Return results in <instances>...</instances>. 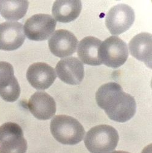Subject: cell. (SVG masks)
<instances>
[{
	"label": "cell",
	"mask_w": 152,
	"mask_h": 153,
	"mask_svg": "<svg viewBox=\"0 0 152 153\" xmlns=\"http://www.w3.org/2000/svg\"><path fill=\"white\" fill-rule=\"evenodd\" d=\"M28 106L33 116L41 120L51 119L56 112L54 99L44 91L35 92L29 99Z\"/></svg>",
	"instance_id": "13"
},
{
	"label": "cell",
	"mask_w": 152,
	"mask_h": 153,
	"mask_svg": "<svg viewBox=\"0 0 152 153\" xmlns=\"http://www.w3.org/2000/svg\"><path fill=\"white\" fill-rule=\"evenodd\" d=\"M101 43V40L96 37L88 36L83 38L80 42L77 49L80 62L89 66L101 65L99 55Z\"/></svg>",
	"instance_id": "16"
},
{
	"label": "cell",
	"mask_w": 152,
	"mask_h": 153,
	"mask_svg": "<svg viewBox=\"0 0 152 153\" xmlns=\"http://www.w3.org/2000/svg\"><path fill=\"white\" fill-rule=\"evenodd\" d=\"M28 143L18 124L7 122L0 126V153H26Z\"/></svg>",
	"instance_id": "5"
},
{
	"label": "cell",
	"mask_w": 152,
	"mask_h": 153,
	"mask_svg": "<svg viewBox=\"0 0 152 153\" xmlns=\"http://www.w3.org/2000/svg\"><path fill=\"white\" fill-rule=\"evenodd\" d=\"M110 153H130V152H126V151H115L111 152Z\"/></svg>",
	"instance_id": "18"
},
{
	"label": "cell",
	"mask_w": 152,
	"mask_h": 153,
	"mask_svg": "<svg viewBox=\"0 0 152 153\" xmlns=\"http://www.w3.org/2000/svg\"><path fill=\"white\" fill-rule=\"evenodd\" d=\"M26 77L29 83L35 89L45 90L54 83L57 75L52 67L45 63L38 62L29 67Z\"/></svg>",
	"instance_id": "12"
},
{
	"label": "cell",
	"mask_w": 152,
	"mask_h": 153,
	"mask_svg": "<svg viewBox=\"0 0 152 153\" xmlns=\"http://www.w3.org/2000/svg\"><path fill=\"white\" fill-rule=\"evenodd\" d=\"M118 142L117 130L108 125L94 126L84 139L85 145L91 153H108L116 148Z\"/></svg>",
	"instance_id": "3"
},
{
	"label": "cell",
	"mask_w": 152,
	"mask_h": 153,
	"mask_svg": "<svg viewBox=\"0 0 152 153\" xmlns=\"http://www.w3.org/2000/svg\"><path fill=\"white\" fill-rule=\"evenodd\" d=\"M96 100L108 117L117 122L124 123L130 120L136 112L134 97L124 92L121 85L115 82L102 85L96 92Z\"/></svg>",
	"instance_id": "1"
},
{
	"label": "cell",
	"mask_w": 152,
	"mask_h": 153,
	"mask_svg": "<svg viewBox=\"0 0 152 153\" xmlns=\"http://www.w3.org/2000/svg\"><path fill=\"white\" fill-rule=\"evenodd\" d=\"M82 8V3L79 0H59L54 3L52 13L55 21L67 23L79 17Z\"/></svg>",
	"instance_id": "15"
},
{
	"label": "cell",
	"mask_w": 152,
	"mask_h": 153,
	"mask_svg": "<svg viewBox=\"0 0 152 153\" xmlns=\"http://www.w3.org/2000/svg\"><path fill=\"white\" fill-rule=\"evenodd\" d=\"M29 7L28 1H0V14L7 20H20Z\"/></svg>",
	"instance_id": "17"
},
{
	"label": "cell",
	"mask_w": 152,
	"mask_h": 153,
	"mask_svg": "<svg viewBox=\"0 0 152 153\" xmlns=\"http://www.w3.org/2000/svg\"><path fill=\"white\" fill-rule=\"evenodd\" d=\"M20 91L12 65L0 62V97L6 102H13L20 97Z\"/></svg>",
	"instance_id": "11"
},
{
	"label": "cell",
	"mask_w": 152,
	"mask_h": 153,
	"mask_svg": "<svg viewBox=\"0 0 152 153\" xmlns=\"http://www.w3.org/2000/svg\"><path fill=\"white\" fill-rule=\"evenodd\" d=\"M49 48L55 56L64 58L76 52L78 40L74 33L65 29H59L52 34L48 41Z\"/></svg>",
	"instance_id": "8"
},
{
	"label": "cell",
	"mask_w": 152,
	"mask_h": 153,
	"mask_svg": "<svg viewBox=\"0 0 152 153\" xmlns=\"http://www.w3.org/2000/svg\"><path fill=\"white\" fill-rule=\"evenodd\" d=\"M135 20V14L131 7L125 4H119L108 11L105 18V25L110 32L115 36L128 30Z\"/></svg>",
	"instance_id": "6"
},
{
	"label": "cell",
	"mask_w": 152,
	"mask_h": 153,
	"mask_svg": "<svg viewBox=\"0 0 152 153\" xmlns=\"http://www.w3.org/2000/svg\"><path fill=\"white\" fill-rule=\"evenodd\" d=\"M55 71L63 82L71 85L80 84L85 76L83 63L74 56L60 60L55 66Z\"/></svg>",
	"instance_id": "9"
},
{
	"label": "cell",
	"mask_w": 152,
	"mask_h": 153,
	"mask_svg": "<svg viewBox=\"0 0 152 153\" xmlns=\"http://www.w3.org/2000/svg\"><path fill=\"white\" fill-rule=\"evenodd\" d=\"M56 23L55 19L49 14H36L26 20L24 30L28 39L37 42L45 41L52 35Z\"/></svg>",
	"instance_id": "7"
},
{
	"label": "cell",
	"mask_w": 152,
	"mask_h": 153,
	"mask_svg": "<svg viewBox=\"0 0 152 153\" xmlns=\"http://www.w3.org/2000/svg\"><path fill=\"white\" fill-rule=\"evenodd\" d=\"M151 34L142 32L135 35L129 42L131 55L139 61L144 62L147 67L151 68Z\"/></svg>",
	"instance_id": "14"
},
{
	"label": "cell",
	"mask_w": 152,
	"mask_h": 153,
	"mask_svg": "<svg viewBox=\"0 0 152 153\" xmlns=\"http://www.w3.org/2000/svg\"><path fill=\"white\" fill-rule=\"evenodd\" d=\"M99 55L102 63L116 69L126 62L128 57V49L126 43L119 37L111 36L102 42Z\"/></svg>",
	"instance_id": "4"
},
{
	"label": "cell",
	"mask_w": 152,
	"mask_h": 153,
	"mask_svg": "<svg viewBox=\"0 0 152 153\" xmlns=\"http://www.w3.org/2000/svg\"><path fill=\"white\" fill-rule=\"evenodd\" d=\"M50 130L57 141L68 145L80 143L85 133L84 128L77 119L66 115H59L53 117Z\"/></svg>",
	"instance_id": "2"
},
{
	"label": "cell",
	"mask_w": 152,
	"mask_h": 153,
	"mask_svg": "<svg viewBox=\"0 0 152 153\" xmlns=\"http://www.w3.org/2000/svg\"><path fill=\"white\" fill-rule=\"evenodd\" d=\"M25 38L22 23L6 22L0 24V50H16L23 45Z\"/></svg>",
	"instance_id": "10"
}]
</instances>
